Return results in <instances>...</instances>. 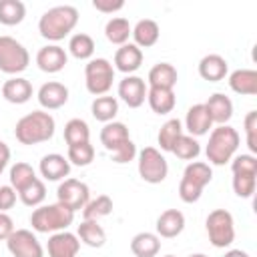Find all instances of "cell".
I'll list each match as a JSON object with an SVG mask.
<instances>
[{"label":"cell","mask_w":257,"mask_h":257,"mask_svg":"<svg viewBox=\"0 0 257 257\" xmlns=\"http://www.w3.org/2000/svg\"><path fill=\"white\" fill-rule=\"evenodd\" d=\"M141 64H143V50L137 44L126 42L116 48V52H114V68L116 70H120L128 76V74L137 72L141 68Z\"/></svg>","instance_id":"18"},{"label":"cell","mask_w":257,"mask_h":257,"mask_svg":"<svg viewBox=\"0 0 257 257\" xmlns=\"http://www.w3.org/2000/svg\"><path fill=\"white\" fill-rule=\"evenodd\" d=\"M137 155H139V153H137V145L128 139L126 143H122L120 147H116V149L110 153V159H112V163H116V165H124V163L135 161Z\"/></svg>","instance_id":"44"},{"label":"cell","mask_w":257,"mask_h":257,"mask_svg":"<svg viewBox=\"0 0 257 257\" xmlns=\"http://www.w3.org/2000/svg\"><path fill=\"white\" fill-rule=\"evenodd\" d=\"M131 32H133V26L122 16H114V18H110L104 24V36H106V40L110 44H116V46L126 44L128 38H131Z\"/></svg>","instance_id":"30"},{"label":"cell","mask_w":257,"mask_h":257,"mask_svg":"<svg viewBox=\"0 0 257 257\" xmlns=\"http://www.w3.org/2000/svg\"><path fill=\"white\" fill-rule=\"evenodd\" d=\"M131 36H133V40H135L133 44H137L141 50H143V48H151V46H155V44L159 42L161 28H159V24H157L155 20L143 18V20H139V22L133 26Z\"/></svg>","instance_id":"24"},{"label":"cell","mask_w":257,"mask_h":257,"mask_svg":"<svg viewBox=\"0 0 257 257\" xmlns=\"http://www.w3.org/2000/svg\"><path fill=\"white\" fill-rule=\"evenodd\" d=\"M177 80H179V72L171 62H157L149 70V76H147L149 88H171L173 90Z\"/></svg>","instance_id":"23"},{"label":"cell","mask_w":257,"mask_h":257,"mask_svg":"<svg viewBox=\"0 0 257 257\" xmlns=\"http://www.w3.org/2000/svg\"><path fill=\"white\" fill-rule=\"evenodd\" d=\"M0 92L4 96V100L12 102V104H24L32 98V84L30 80L22 78V76H10L2 86H0Z\"/></svg>","instance_id":"20"},{"label":"cell","mask_w":257,"mask_h":257,"mask_svg":"<svg viewBox=\"0 0 257 257\" xmlns=\"http://www.w3.org/2000/svg\"><path fill=\"white\" fill-rule=\"evenodd\" d=\"M147 102L153 112L169 114V112H173V108L177 104V96H175V90H171V88H149Z\"/></svg>","instance_id":"28"},{"label":"cell","mask_w":257,"mask_h":257,"mask_svg":"<svg viewBox=\"0 0 257 257\" xmlns=\"http://www.w3.org/2000/svg\"><path fill=\"white\" fill-rule=\"evenodd\" d=\"M122 6H124L122 0H114V2L112 0H92V8L102 12V14H112V12L120 10Z\"/></svg>","instance_id":"46"},{"label":"cell","mask_w":257,"mask_h":257,"mask_svg":"<svg viewBox=\"0 0 257 257\" xmlns=\"http://www.w3.org/2000/svg\"><path fill=\"white\" fill-rule=\"evenodd\" d=\"M203 104H205V108H207L213 124L215 122L217 124H227L231 120V116H233V100L227 94H223V92L211 94L207 98V102H203Z\"/></svg>","instance_id":"21"},{"label":"cell","mask_w":257,"mask_h":257,"mask_svg":"<svg viewBox=\"0 0 257 257\" xmlns=\"http://www.w3.org/2000/svg\"><path fill=\"white\" fill-rule=\"evenodd\" d=\"M211 128H213V120H211L205 104L197 102V104L189 106V110L185 114V131H187V135L197 139V137L207 135Z\"/></svg>","instance_id":"16"},{"label":"cell","mask_w":257,"mask_h":257,"mask_svg":"<svg viewBox=\"0 0 257 257\" xmlns=\"http://www.w3.org/2000/svg\"><path fill=\"white\" fill-rule=\"evenodd\" d=\"M233 191L237 197L241 199H249L255 193V185H257V173H233Z\"/></svg>","instance_id":"41"},{"label":"cell","mask_w":257,"mask_h":257,"mask_svg":"<svg viewBox=\"0 0 257 257\" xmlns=\"http://www.w3.org/2000/svg\"><path fill=\"white\" fill-rule=\"evenodd\" d=\"M171 153H173L177 159H181V161H195V159L201 155V143H199L195 137L183 133V135L175 141Z\"/></svg>","instance_id":"33"},{"label":"cell","mask_w":257,"mask_h":257,"mask_svg":"<svg viewBox=\"0 0 257 257\" xmlns=\"http://www.w3.org/2000/svg\"><path fill=\"white\" fill-rule=\"evenodd\" d=\"M90 141V128L86 124V120L82 118H70L64 124V143L70 145H78V143H88Z\"/></svg>","instance_id":"38"},{"label":"cell","mask_w":257,"mask_h":257,"mask_svg":"<svg viewBox=\"0 0 257 257\" xmlns=\"http://www.w3.org/2000/svg\"><path fill=\"white\" fill-rule=\"evenodd\" d=\"M229 62L221 54H207L199 60V76L209 82H219L227 76Z\"/></svg>","instance_id":"22"},{"label":"cell","mask_w":257,"mask_h":257,"mask_svg":"<svg viewBox=\"0 0 257 257\" xmlns=\"http://www.w3.org/2000/svg\"><path fill=\"white\" fill-rule=\"evenodd\" d=\"M231 173H257V157L251 153H241L231 159Z\"/></svg>","instance_id":"42"},{"label":"cell","mask_w":257,"mask_h":257,"mask_svg":"<svg viewBox=\"0 0 257 257\" xmlns=\"http://www.w3.org/2000/svg\"><path fill=\"white\" fill-rule=\"evenodd\" d=\"M241 137L237 133V128H233L231 124H219L215 128H211L209 133V143L205 147V155L209 165H225L231 163V159L235 157L237 149H239Z\"/></svg>","instance_id":"3"},{"label":"cell","mask_w":257,"mask_h":257,"mask_svg":"<svg viewBox=\"0 0 257 257\" xmlns=\"http://www.w3.org/2000/svg\"><path fill=\"white\" fill-rule=\"evenodd\" d=\"M157 235L163 239H173L179 237L185 229V215L179 209H167L157 217Z\"/></svg>","instance_id":"19"},{"label":"cell","mask_w":257,"mask_h":257,"mask_svg":"<svg viewBox=\"0 0 257 257\" xmlns=\"http://www.w3.org/2000/svg\"><path fill=\"white\" fill-rule=\"evenodd\" d=\"M30 64V54L22 42L12 36H0V72L18 76Z\"/></svg>","instance_id":"7"},{"label":"cell","mask_w":257,"mask_h":257,"mask_svg":"<svg viewBox=\"0 0 257 257\" xmlns=\"http://www.w3.org/2000/svg\"><path fill=\"white\" fill-rule=\"evenodd\" d=\"M48 257H76L80 251V239L70 231H58L48 237Z\"/></svg>","instance_id":"13"},{"label":"cell","mask_w":257,"mask_h":257,"mask_svg":"<svg viewBox=\"0 0 257 257\" xmlns=\"http://www.w3.org/2000/svg\"><path fill=\"white\" fill-rule=\"evenodd\" d=\"M14 233V221L8 213L0 211V241H6Z\"/></svg>","instance_id":"47"},{"label":"cell","mask_w":257,"mask_h":257,"mask_svg":"<svg viewBox=\"0 0 257 257\" xmlns=\"http://www.w3.org/2000/svg\"><path fill=\"white\" fill-rule=\"evenodd\" d=\"M128 139H131V135H128V128H126L124 122L110 120V122H106V124L100 128V143H102V147H104L108 153H112L116 147H120V145L126 143Z\"/></svg>","instance_id":"27"},{"label":"cell","mask_w":257,"mask_h":257,"mask_svg":"<svg viewBox=\"0 0 257 257\" xmlns=\"http://www.w3.org/2000/svg\"><path fill=\"white\" fill-rule=\"evenodd\" d=\"M38 171H40L42 179H46V181H64L70 173V163L64 155L48 153L40 159Z\"/></svg>","instance_id":"17"},{"label":"cell","mask_w":257,"mask_h":257,"mask_svg":"<svg viewBox=\"0 0 257 257\" xmlns=\"http://www.w3.org/2000/svg\"><path fill=\"white\" fill-rule=\"evenodd\" d=\"M118 98L128 106V108H139L143 106V102L147 100V82L145 78L137 76V74H128L118 82Z\"/></svg>","instance_id":"12"},{"label":"cell","mask_w":257,"mask_h":257,"mask_svg":"<svg viewBox=\"0 0 257 257\" xmlns=\"http://www.w3.org/2000/svg\"><path fill=\"white\" fill-rule=\"evenodd\" d=\"M112 213V199L108 195H98L96 199H90L82 209V219L86 221H98Z\"/></svg>","instance_id":"35"},{"label":"cell","mask_w":257,"mask_h":257,"mask_svg":"<svg viewBox=\"0 0 257 257\" xmlns=\"http://www.w3.org/2000/svg\"><path fill=\"white\" fill-rule=\"evenodd\" d=\"M114 66L106 58H90L84 66V84L86 90L94 96H102L112 88Z\"/></svg>","instance_id":"8"},{"label":"cell","mask_w":257,"mask_h":257,"mask_svg":"<svg viewBox=\"0 0 257 257\" xmlns=\"http://www.w3.org/2000/svg\"><path fill=\"white\" fill-rule=\"evenodd\" d=\"M139 175L145 183L159 185L167 179L169 175V163L163 157V153L155 147H145L139 153Z\"/></svg>","instance_id":"9"},{"label":"cell","mask_w":257,"mask_h":257,"mask_svg":"<svg viewBox=\"0 0 257 257\" xmlns=\"http://www.w3.org/2000/svg\"><path fill=\"white\" fill-rule=\"evenodd\" d=\"M243 126H245V139H247V147L251 151V155L257 153V112L255 110H249L245 120H243Z\"/></svg>","instance_id":"43"},{"label":"cell","mask_w":257,"mask_h":257,"mask_svg":"<svg viewBox=\"0 0 257 257\" xmlns=\"http://www.w3.org/2000/svg\"><path fill=\"white\" fill-rule=\"evenodd\" d=\"M223 257H249V253L243 249H229V251H225Z\"/></svg>","instance_id":"49"},{"label":"cell","mask_w":257,"mask_h":257,"mask_svg":"<svg viewBox=\"0 0 257 257\" xmlns=\"http://www.w3.org/2000/svg\"><path fill=\"white\" fill-rule=\"evenodd\" d=\"M18 197H20V201L26 207H40L42 201L46 199V185H44V181L36 177L30 185H26L22 191H18Z\"/></svg>","instance_id":"39"},{"label":"cell","mask_w":257,"mask_h":257,"mask_svg":"<svg viewBox=\"0 0 257 257\" xmlns=\"http://www.w3.org/2000/svg\"><path fill=\"white\" fill-rule=\"evenodd\" d=\"M36 98H38L42 108L56 110V108H60L68 102V88L58 80H48L38 88Z\"/></svg>","instance_id":"15"},{"label":"cell","mask_w":257,"mask_h":257,"mask_svg":"<svg viewBox=\"0 0 257 257\" xmlns=\"http://www.w3.org/2000/svg\"><path fill=\"white\" fill-rule=\"evenodd\" d=\"M66 62H68V54L58 44H46L36 52V64L42 72H48V74L60 72L66 66Z\"/></svg>","instance_id":"14"},{"label":"cell","mask_w":257,"mask_h":257,"mask_svg":"<svg viewBox=\"0 0 257 257\" xmlns=\"http://www.w3.org/2000/svg\"><path fill=\"white\" fill-rule=\"evenodd\" d=\"M16 191L10 185H2L0 187V211L6 213L8 209H12L16 205Z\"/></svg>","instance_id":"45"},{"label":"cell","mask_w":257,"mask_h":257,"mask_svg":"<svg viewBox=\"0 0 257 257\" xmlns=\"http://www.w3.org/2000/svg\"><path fill=\"white\" fill-rule=\"evenodd\" d=\"M213 179V169L209 163L203 161H191L185 171L183 177L179 181V197L183 203H197L203 195V189L211 183Z\"/></svg>","instance_id":"5"},{"label":"cell","mask_w":257,"mask_h":257,"mask_svg":"<svg viewBox=\"0 0 257 257\" xmlns=\"http://www.w3.org/2000/svg\"><path fill=\"white\" fill-rule=\"evenodd\" d=\"M56 122L54 116L46 110H32L18 118L14 126V137L20 145H38L46 143L54 137Z\"/></svg>","instance_id":"1"},{"label":"cell","mask_w":257,"mask_h":257,"mask_svg":"<svg viewBox=\"0 0 257 257\" xmlns=\"http://www.w3.org/2000/svg\"><path fill=\"white\" fill-rule=\"evenodd\" d=\"M26 6L20 0H0V24L16 26L24 20Z\"/></svg>","instance_id":"34"},{"label":"cell","mask_w":257,"mask_h":257,"mask_svg":"<svg viewBox=\"0 0 257 257\" xmlns=\"http://www.w3.org/2000/svg\"><path fill=\"white\" fill-rule=\"evenodd\" d=\"M66 159L70 165H76V167H88L92 161H94V147L88 143H78V145H70L68 147V153H66Z\"/></svg>","instance_id":"40"},{"label":"cell","mask_w":257,"mask_h":257,"mask_svg":"<svg viewBox=\"0 0 257 257\" xmlns=\"http://www.w3.org/2000/svg\"><path fill=\"white\" fill-rule=\"evenodd\" d=\"M189 257H209V255H205V253H193V255H189Z\"/></svg>","instance_id":"50"},{"label":"cell","mask_w":257,"mask_h":257,"mask_svg":"<svg viewBox=\"0 0 257 257\" xmlns=\"http://www.w3.org/2000/svg\"><path fill=\"white\" fill-rule=\"evenodd\" d=\"M181 135H183V122H181L179 118H169V120L161 126V131H159V135H157V143H159L161 151L171 153L175 141H177Z\"/></svg>","instance_id":"36"},{"label":"cell","mask_w":257,"mask_h":257,"mask_svg":"<svg viewBox=\"0 0 257 257\" xmlns=\"http://www.w3.org/2000/svg\"><path fill=\"white\" fill-rule=\"evenodd\" d=\"M74 221V213L60 205L58 201L56 203H50V205H40L32 211L30 215V225L36 233H58V231H66Z\"/></svg>","instance_id":"4"},{"label":"cell","mask_w":257,"mask_h":257,"mask_svg":"<svg viewBox=\"0 0 257 257\" xmlns=\"http://www.w3.org/2000/svg\"><path fill=\"white\" fill-rule=\"evenodd\" d=\"M165 257H175V255H165Z\"/></svg>","instance_id":"51"},{"label":"cell","mask_w":257,"mask_h":257,"mask_svg":"<svg viewBox=\"0 0 257 257\" xmlns=\"http://www.w3.org/2000/svg\"><path fill=\"white\" fill-rule=\"evenodd\" d=\"M78 24V10L70 4H60L48 8L38 20V32L50 42H58L68 36Z\"/></svg>","instance_id":"2"},{"label":"cell","mask_w":257,"mask_h":257,"mask_svg":"<svg viewBox=\"0 0 257 257\" xmlns=\"http://www.w3.org/2000/svg\"><path fill=\"white\" fill-rule=\"evenodd\" d=\"M131 251L135 257H157L161 251V237L151 231H141L131 239Z\"/></svg>","instance_id":"26"},{"label":"cell","mask_w":257,"mask_h":257,"mask_svg":"<svg viewBox=\"0 0 257 257\" xmlns=\"http://www.w3.org/2000/svg\"><path fill=\"white\" fill-rule=\"evenodd\" d=\"M56 199L60 205H64L72 213H76V211H82L84 205L90 201V189L86 183L70 177V179L60 181V185L56 189Z\"/></svg>","instance_id":"10"},{"label":"cell","mask_w":257,"mask_h":257,"mask_svg":"<svg viewBox=\"0 0 257 257\" xmlns=\"http://www.w3.org/2000/svg\"><path fill=\"white\" fill-rule=\"evenodd\" d=\"M8 161H10V149H8V145L4 141H0V175L8 167Z\"/></svg>","instance_id":"48"},{"label":"cell","mask_w":257,"mask_h":257,"mask_svg":"<svg viewBox=\"0 0 257 257\" xmlns=\"http://www.w3.org/2000/svg\"><path fill=\"white\" fill-rule=\"evenodd\" d=\"M90 112L96 120L100 122H110L114 120L116 112H118V100L114 96H108V94H102V96H96L90 104Z\"/></svg>","instance_id":"31"},{"label":"cell","mask_w":257,"mask_h":257,"mask_svg":"<svg viewBox=\"0 0 257 257\" xmlns=\"http://www.w3.org/2000/svg\"><path fill=\"white\" fill-rule=\"evenodd\" d=\"M76 237L80 239V243L88 245V247H102L106 243V233L102 229V225H98V221H86L82 219V223L76 229Z\"/></svg>","instance_id":"29"},{"label":"cell","mask_w":257,"mask_h":257,"mask_svg":"<svg viewBox=\"0 0 257 257\" xmlns=\"http://www.w3.org/2000/svg\"><path fill=\"white\" fill-rule=\"evenodd\" d=\"M8 179H10V187L18 193V191H22L26 185H30L36 179V173H34L32 165H28L24 161H18V163H14L10 167V177Z\"/></svg>","instance_id":"37"},{"label":"cell","mask_w":257,"mask_h":257,"mask_svg":"<svg viewBox=\"0 0 257 257\" xmlns=\"http://www.w3.org/2000/svg\"><path fill=\"white\" fill-rule=\"evenodd\" d=\"M68 52L76 60H90L94 54V40L86 32H76L68 40Z\"/></svg>","instance_id":"32"},{"label":"cell","mask_w":257,"mask_h":257,"mask_svg":"<svg viewBox=\"0 0 257 257\" xmlns=\"http://www.w3.org/2000/svg\"><path fill=\"white\" fill-rule=\"evenodd\" d=\"M6 247L12 257H44V249L30 229H14L6 239Z\"/></svg>","instance_id":"11"},{"label":"cell","mask_w":257,"mask_h":257,"mask_svg":"<svg viewBox=\"0 0 257 257\" xmlns=\"http://www.w3.org/2000/svg\"><path fill=\"white\" fill-rule=\"evenodd\" d=\"M205 231L213 247L225 249L235 241V221L227 209H215L205 219Z\"/></svg>","instance_id":"6"},{"label":"cell","mask_w":257,"mask_h":257,"mask_svg":"<svg viewBox=\"0 0 257 257\" xmlns=\"http://www.w3.org/2000/svg\"><path fill=\"white\" fill-rule=\"evenodd\" d=\"M229 88L237 94L253 96L257 94V70L253 68H237L229 74Z\"/></svg>","instance_id":"25"}]
</instances>
